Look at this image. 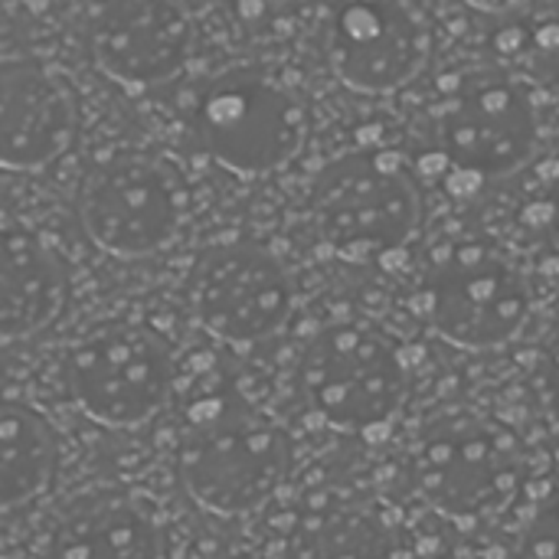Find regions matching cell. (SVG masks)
Wrapping results in <instances>:
<instances>
[{
	"label": "cell",
	"instance_id": "1",
	"mask_svg": "<svg viewBox=\"0 0 559 559\" xmlns=\"http://www.w3.org/2000/svg\"><path fill=\"white\" fill-rule=\"evenodd\" d=\"M187 498L213 518H246L288 481L295 445L288 429L239 393L190 406L174 452Z\"/></svg>",
	"mask_w": 559,
	"mask_h": 559
},
{
	"label": "cell",
	"instance_id": "2",
	"mask_svg": "<svg viewBox=\"0 0 559 559\" xmlns=\"http://www.w3.org/2000/svg\"><path fill=\"white\" fill-rule=\"evenodd\" d=\"M416 495L452 521L504 514L524 491L527 452L511 426L478 409H449L426 423L409 455Z\"/></svg>",
	"mask_w": 559,
	"mask_h": 559
},
{
	"label": "cell",
	"instance_id": "3",
	"mask_svg": "<svg viewBox=\"0 0 559 559\" xmlns=\"http://www.w3.org/2000/svg\"><path fill=\"white\" fill-rule=\"evenodd\" d=\"M406 360L396 341L367 321L321 328L298 357L305 406L334 432L377 436L406 400Z\"/></svg>",
	"mask_w": 559,
	"mask_h": 559
},
{
	"label": "cell",
	"instance_id": "4",
	"mask_svg": "<svg viewBox=\"0 0 559 559\" xmlns=\"http://www.w3.org/2000/svg\"><path fill=\"white\" fill-rule=\"evenodd\" d=\"M311 223L341 259L380 262L416 239L423 193L396 154L354 151L321 174L311 193Z\"/></svg>",
	"mask_w": 559,
	"mask_h": 559
},
{
	"label": "cell",
	"instance_id": "5",
	"mask_svg": "<svg viewBox=\"0 0 559 559\" xmlns=\"http://www.w3.org/2000/svg\"><path fill=\"white\" fill-rule=\"evenodd\" d=\"M197 138L210 160L233 177H272L301 154L308 141V108L275 72L239 66L216 75L200 92Z\"/></svg>",
	"mask_w": 559,
	"mask_h": 559
},
{
	"label": "cell",
	"instance_id": "6",
	"mask_svg": "<svg viewBox=\"0 0 559 559\" xmlns=\"http://www.w3.org/2000/svg\"><path fill=\"white\" fill-rule=\"evenodd\" d=\"M190 210L180 174L144 151H118L88 167L75 216L88 242L121 262H138L177 242Z\"/></svg>",
	"mask_w": 559,
	"mask_h": 559
},
{
	"label": "cell",
	"instance_id": "7",
	"mask_svg": "<svg viewBox=\"0 0 559 559\" xmlns=\"http://www.w3.org/2000/svg\"><path fill=\"white\" fill-rule=\"evenodd\" d=\"M69 400L105 429H141L174 396V350L147 324L111 321L82 334L62 357Z\"/></svg>",
	"mask_w": 559,
	"mask_h": 559
},
{
	"label": "cell",
	"instance_id": "8",
	"mask_svg": "<svg viewBox=\"0 0 559 559\" xmlns=\"http://www.w3.org/2000/svg\"><path fill=\"white\" fill-rule=\"evenodd\" d=\"M531 308L534 295L524 272L481 242L449 249L423 285L429 328L445 344L472 354L508 347L527 328Z\"/></svg>",
	"mask_w": 559,
	"mask_h": 559
},
{
	"label": "cell",
	"instance_id": "9",
	"mask_svg": "<svg viewBox=\"0 0 559 559\" xmlns=\"http://www.w3.org/2000/svg\"><path fill=\"white\" fill-rule=\"evenodd\" d=\"M436 141L445 160L468 177H514L540 141L537 105L531 92L504 72H468L439 105Z\"/></svg>",
	"mask_w": 559,
	"mask_h": 559
},
{
	"label": "cell",
	"instance_id": "10",
	"mask_svg": "<svg viewBox=\"0 0 559 559\" xmlns=\"http://www.w3.org/2000/svg\"><path fill=\"white\" fill-rule=\"evenodd\" d=\"M193 321L219 344L255 347L292 318L295 285L278 255L255 242H219L197 255L187 278Z\"/></svg>",
	"mask_w": 559,
	"mask_h": 559
},
{
	"label": "cell",
	"instance_id": "11",
	"mask_svg": "<svg viewBox=\"0 0 559 559\" xmlns=\"http://www.w3.org/2000/svg\"><path fill=\"white\" fill-rule=\"evenodd\" d=\"M334 79L357 95H390L429 62L432 26L396 0H347L328 23Z\"/></svg>",
	"mask_w": 559,
	"mask_h": 559
},
{
	"label": "cell",
	"instance_id": "12",
	"mask_svg": "<svg viewBox=\"0 0 559 559\" xmlns=\"http://www.w3.org/2000/svg\"><path fill=\"white\" fill-rule=\"evenodd\" d=\"M190 23L177 0H102L88 20L92 62L121 88H154L187 66Z\"/></svg>",
	"mask_w": 559,
	"mask_h": 559
},
{
	"label": "cell",
	"instance_id": "13",
	"mask_svg": "<svg viewBox=\"0 0 559 559\" xmlns=\"http://www.w3.org/2000/svg\"><path fill=\"white\" fill-rule=\"evenodd\" d=\"M79 98L69 79L39 59L0 66V167L33 174L56 164L75 141Z\"/></svg>",
	"mask_w": 559,
	"mask_h": 559
},
{
	"label": "cell",
	"instance_id": "14",
	"mask_svg": "<svg viewBox=\"0 0 559 559\" xmlns=\"http://www.w3.org/2000/svg\"><path fill=\"white\" fill-rule=\"evenodd\" d=\"M46 554L49 559H167L164 514L131 485H98L56 514Z\"/></svg>",
	"mask_w": 559,
	"mask_h": 559
},
{
	"label": "cell",
	"instance_id": "15",
	"mask_svg": "<svg viewBox=\"0 0 559 559\" xmlns=\"http://www.w3.org/2000/svg\"><path fill=\"white\" fill-rule=\"evenodd\" d=\"M66 272L59 255L26 229L0 239V337L3 344L43 334L66 308Z\"/></svg>",
	"mask_w": 559,
	"mask_h": 559
},
{
	"label": "cell",
	"instance_id": "16",
	"mask_svg": "<svg viewBox=\"0 0 559 559\" xmlns=\"http://www.w3.org/2000/svg\"><path fill=\"white\" fill-rule=\"evenodd\" d=\"M66 445L46 413L7 400L0 413V508L7 518L36 504L59 478Z\"/></svg>",
	"mask_w": 559,
	"mask_h": 559
},
{
	"label": "cell",
	"instance_id": "17",
	"mask_svg": "<svg viewBox=\"0 0 559 559\" xmlns=\"http://www.w3.org/2000/svg\"><path fill=\"white\" fill-rule=\"evenodd\" d=\"M292 559H396V537L377 511L337 504L298 524Z\"/></svg>",
	"mask_w": 559,
	"mask_h": 559
},
{
	"label": "cell",
	"instance_id": "18",
	"mask_svg": "<svg viewBox=\"0 0 559 559\" xmlns=\"http://www.w3.org/2000/svg\"><path fill=\"white\" fill-rule=\"evenodd\" d=\"M521 559H559V481L537 498L524 521Z\"/></svg>",
	"mask_w": 559,
	"mask_h": 559
},
{
	"label": "cell",
	"instance_id": "19",
	"mask_svg": "<svg viewBox=\"0 0 559 559\" xmlns=\"http://www.w3.org/2000/svg\"><path fill=\"white\" fill-rule=\"evenodd\" d=\"M527 223L540 233V239L559 255V167L550 180L537 190V197L527 206Z\"/></svg>",
	"mask_w": 559,
	"mask_h": 559
},
{
	"label": "cell",
	"instance_id": "20",
	"mask_svg": "<svg viewBox=\"0 0 559 559\" xmlns=\"http://www.w3.org/2000/svg\"><path fill=\"white\" fill-rule=\"evenodd\" d=\"M180 10L190 20H203L210 13H223L236 23H255L259 16H265L272 0H177Z\"/></svg>",
	"mask_w": 559,
	"mask_h": 559
},
{
	"label": "cell",
	"instance_id": "21",
	"mask_svg": "<svg viewBox=\"0 0 559 559\" xmlns=\"http://www.w3.org/2000/svg\"><path fill=\"white\" fill-rule=\"evenodd\" d=\"M540 400H544V413L550 426L559 429V344L547 354L540 367Z\"/></svg>",
	"mask_w": 559,
	"mask_h": 559
},
{
	"label": "cell",
	"instance_id": "22",
	"mask_svg": "<svg viewBox=\"0 0 559 559\" xmlns=\"http://www.w3.org/2000/svg\"><path fill=\"white\" fill-rule=\"evenodd\" d=\"M396 3H403L406 10H413L416 16H423L432 26L436 20H445V16H455V13L468 10L475 0H396Z\"/></svg>",
	"mask_w": 559,
	"mask_h": 559
},
{
	"label": "cell",
	"instance_id": "23",
	"mask_svg": "<svg viewBox=\"0 0 559 559\" xmlns=\"http://www.w3.org/2000/svg\"><path fill=\"white\" fill-rule=\"evenodd\" d=\"M49 3L52 0H3V10L7 13H26V16H33V13H43Z\"/></svg>",
	"mask_w": 559,
	"mask_h": 559
}]
</instances>
